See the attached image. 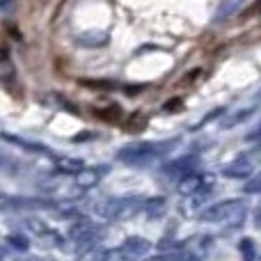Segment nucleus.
<instances>
[{
	"label": "nucleus",
	"mask_w": 261,
	"mask_h": 261,
	"mask_svg": "<svg viewBox=\"0 0 261 261\" xmlns=\"http://www.w3.org/2000/svg\"><path fill=\"white\" fill-rule=\"evenodd\" d=\"M7 243L14 245L16 250H28V239H23V236H18V234H9Z\"/></svg>",
	"instance_id": "obj_9"
},
{
	"label": "nucleus",
	"mask_w": 261,
	"mask_h": 261,
	"mask_svg": "<svg viewBox=\"0 0 261 261\" xmlns=\"http://www.w3.org/2000/svg\"><path fill=\"white\" fill-rule=\"evenodd\" d=\"M60 167H62L64 172H81L83 170L81 161H71V158H69V161H62L60 163Z\"/></svg>",
	"instance_id": "obj_10"
},
{
	"label": "nucleus",
	"mask_w": 261,
	"mask_h": 261,
	"mask_svg": "<svg viewBox=\"0 0 261 261\" xmlns=\"http://www.w3.org/2000/svg\"><path fill=\"white\" fill-rule=\"evenodd\" d=\"M78 174V186L81 188H92V186H96V181H99V172L96 170H83V172H76Z\"/></svg>",
	"instance_id": "obj_5"
},
{
	"label": "nucleus",
	"mask_w": 261,
	"mask_h": 261,
	"mask_svg": "<svg viewBox=\"0 0 261 261\" xmlns=\"http://www.w3.org/2000/svg\"><path fill=\"white\" fill-rule=\"evenodd\" d=\"M147 213H149V218H161V216H165V199L153 197L151 202H147Z\"/></svg>",
	"instance_id": "obj_7"
},
{
	"label": "nucleus",
	"mask_w": 261,
	"mask_h": 261,
	"mask_svg": "<svg viewBox=\"0 0 261 261\" xmlns=\"http://www.w3.org/2000/svg\"><path fill=\"white\" fill-rule=\"evenodd\" d=\"M241 254L245 257V261H254V257H257V248H254V243L250 239H243L241 241Z\"/></svg>",
	"instance_id": "obj_8"
},
{
	"label": "nucleus",
	"mask_w": 261,
	"mask_h": 261,
	"mask_svg": "<svg viewBox=\"0 0 261 261\" xmlns=\"http://www.w3.org/2000/svg\"><path fill=\"white\" fill-rule=\"evenodd\" d=\"M103 261H124L122 254H119V250H110V252L103 254Z\"/></svg>",
	"instance_id": "obj_12"
},
{
	"label": "nucleus",
	"mask_w": 261,
	"mask_h": 261,
	"mask_svg": "<svg viewBox=\"0 0 261 261\" xmlns=\"http://www.w3.org/2000/svg\"><path fill=\"white\" fill-rule=\"evenodd\" d=\"M28 227H30V229L35 231L37 236H39V239H50V241H58V239H55V236H53L55 231H50L48 227H46L41 220H35V218H32V220H28Z\"/></svg>",
	"instance_id": "obj_6"
},
{
	"label": "nucleus",
	"mask_w": 261,
	"mask_h": 261,
	"mask_svg": "<svg viewBox=\"0 0 261 261\" xmlns=\"http://www.w3.org/2000/svg\"><path fill=\"white\" fill-rule=\"evenodd\" d=\"M149 261H165V257H153V259H149Z\"/></svg>",
	"instance_id": "obj_14"
},
{
	"label": "nucleus",
	"mask_w": 261,
	"mask_h": 261,
	"mask_svg": "<svg viewBox=\"0 0 261 261\" xmlns=\"http://www.w3.org/2000/svg\"><path fill=\"white\" fill-rule=\"evenodd\" d=\"M0 259H3V250H0Z\"/></svg>",
	"instance_id": "obj_15"
},
{
	"label": "nucleus",
	"mask_w": 261,
	"mask_h": 261,
	"mask_svg": "<svg viewBox=\"0 0 261 261\" xmlns=\"http://www.w3.org/2000/svg\"><path fill=\"white\" fill-rule=\"evenodd\" d=\"M202 186H204L202 176H184V181L179 184V190L184 195H193V193H197Z\"/></svg>",
	"instance_id": "obj_4"
},
{
	"label": "nucleus",
	"mask_w": 261,
	"mask_h": 261,
	"mask_svg": "<svg viewBox=\"0 0 261 261\" xmlns=\"http://www.w3.org/2000/svg\"><path fill=\"white\" fill-rule=\"evenodd\" d=\"M151 252V243L144 239H140V236H133V239H126L124 241V245L119 248V254H122V259H140L144 257V254Z\"/></svg>",
	"instance_id": "obj_2"
},
{
	"label": "nucleus",
	"mask_w": 261,
	"mask_h": 261,
	"mask_svg": "<svg viewBox=\"0 0 261 261\" xmlns=\"http://www.w3.org/2000/svg\"><path fill=\"white\" fill-rule=\"evenodd\" d=\"M245 190H248V193H257V190H259V184H257V181H254V184H250Z\"/></svg>",
	"instance_id": "obj_13"
},
{
	"label": "nucleus",
	"mask_w": 261,
	"mask_h": 261,
	"mask_svg": "<svg viewBox=\"0 0 261 261\" xmlns=\"http://www.w3.org/2000/svg\"><path fill=\"white\" fill-rule=\"evenodd\" d=\"M225 174H229V176H245V174H250V167H248V165L227 167V170H225Z\"/></svg>",
	"instance_id": "obj_11"
},
{
	"label": "nucleus",
	"mask_w": 261,
	"mask_h": 261,
	"mask_svg": "<svg viewBox=\"0 0 261 261\" xmlns=\"http://www.w3.org/2000/svg\"><path fill=\"white\" fill-rule=\"evenodd\" d=\"M245 218V204L241 199H229V202H220L213 204L211 208L202 213V220L208 222H220V225H241Z\"/></svg>",
	"instance_id": "obj_1"
},
{
	"label": "nucleus",
	"mask_w": 261,
	"mask_h": 261,
	"mask_svg": "<svg viewBox=\"0 0 261 261\" xmlns=\"http://www.w3.org/2000/svg\"><path fill=\"white\" fill-rule=\"evenodd\" d=\"M71 239H76L78 243H90L94 239V225L87 220H81L78 225L71 227Z\"/></svg>",
	"instance_id": "obj_3"
}]
</instances>
